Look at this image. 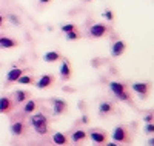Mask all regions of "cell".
<instances>
[{
	"label": "cell",
	"instance_id": "obj_1",
	"mask_svg": "<svg viewBox=\"0 0 154 146\" xmlns=\"http://www.w3.org/2000/svg\"><path fill=\"white\" fill-rule=\"evenodd\" d=\"M109 89H111L112 94L117 97V100H120V102H131L130 94L126 92V89H128L126 83H123V82H109Z\"/></svg>",
	"mask_w": 154,
	"mask_h": 146
},
{
	"label": "cell",
	"instance_id": "obj_2",
	"mask_svg": "<svg viewBox=\"0 0 154 146\" xmlns=\"http://www.w3.org/2000/svg\"><path fill=\"white\" fill-rule=\"evenodd\" d=\"M112 140L116 143H131V135L125 126H117L112 131Z\"/></svg>",
	"mask_w": 154,
	"mask_h": 146
},
{
	"label": "cell",
	"instance_id": "obj_3",
	"mask_svg": "<svg viewBox=\"0 0 154 146\" xmlns=\"http://www.w3.org/2000/svg\"><path fill=\"white\" fill-rule=\"evenodd\" d=\"M131 89L137 92L140 99H146L149 94V89H151V83L149 82H134L131 85Z\"/></svg>",
	"mask_w": 154,
	"mask_h": 146
},
{
	"label": "cell",
	"instance_id": "obj_4",
	"mask_svg": "<svg viewBox=\"0 0 154 146\" xmlns=\"http://www.w3.org/2000/svg\"><path fill=\"white\" fill-rule=\"evenodd\" d=\"M108 34V26L103 23H94L93 26H89V35L93 38H102Z\"/></svg>",
	"mask_w": 154,
	"mask_h": 146
},
{
	"label": "cell",
	"instance_id": "obj_5",
	"mask_svg": "<svg viewBox=\"0 0 154 146\" xmlns=\"http://www.w3.org/2000/svg\"><path fill=\"white\" fill-rule=\"evenodd\" d=\"M59 75L62 80H69L72 75V68H71V62L68 59H62L60 68H59Z\"/></svg>",
	"mask_w": 154,
	"mask_h": 146
},
{
	"label": "cell",
	"instance_id": "obj_6",
	"mask_svg": "<svg viewBox=\"0 0 154 146\" xmlns=\"http://www.w3.org/2000/svg\"><path fill=\"white\" fill-rule=\"evenodd\" d=\"M54 80L56 78L53 74H45L35 82V86H37V89H46V88H51L54 85Z\"/></svg>",
	"mask_w": 154,
	"mask_h": 146
},
{
	"label": "cell",
	"instance_id": "obj_7",
	"mask_svg": "<svg viewBox=\"0 0 154 146\" xmlns=\"http://www.w3.org/2000/svg\"><path fill=\"white\" fill-rule=\"evenodd\" d=\"M51 105H53V112L56 115H62L68 108V103L63 99H53L51 100Z\"/></svg>",
	"mask_w": 154,
	"mask_h": 146
},
{
	"label": "cell",
	"instance_id": "obj_8",
	"mask_svg": "<svg viewBox=\"0 0 154 146\" xmlns=\"http://www.w3.org/2000/svg\"><path fill=\"white\" fill-rule=\"evenodd\" d=\"M89 138L97 144H105L106 140H108V135H106V132L100 131V129H93L89 132Z\"/></svg>",
	"mask_w": 154,
	"mask_h": 146
},
{
	"label": "cell",
	"instance_id": "obj_9",
	"mask_svg": "<svg viewBox=\"0 0 154 146\" xmlns=\"http://www.w3.org/2000/svg\"><path fill=\"white\" fill-rule=\"evenodd\" d=\"M126 51V43L123 40H116L111 45V57H120Z\"/></svg>",
	"mask_w": 154,
	"mask_h": 146
},
{
	"label": "cell",
	"instance_id": "obj_10",
	"mask_svg": "<svg viewBox=\"0 0 154 146\" xmlns=\"http://www.w3.org/2000/svg\"><path fill=\"white\" fill-rule=\"evenodd\" d=\"M25 131H26V126L22 120H17V122H12L11 123V134L14 137H22L25 135Z\"/></svg>",
	"mask_w": 154,
	"mask_h": 146
},
{
	"label": "cell",
	"instance_id": "obj_11",
	"mask_svg": "<svg viewBox=\"0 0 154 146\" xmlns=\"http://www.w3.org/2000/svg\"><path fill=\"white\" fill-rule=\"evenodd\" d=\"M19 45V40L12 37H6V35H0V49H8V48H16Z\"/></svg>",
	"mask_w": 154,
	"mask_h": 146
},
{
	"label": "cell",
	"instance_id": "obj_12",
	"mask_svg": "<svg viewBox=\"0 0 154 146\" xmlns=\"http://www.w3.org/2000/svg\"><path fill=\"white\" fill-rule=\"evenodd\" d=\"M42 123H48V117L43 114V112H38V114H34L29 117V125L31 126H37V125H42Z\"/></svg>",
	"mask_w": 154,
	"mask_h": 146
},
{
	"label": "cell",
	"instance_id": "obj_13",
	"mask_svg": "<svg viewBox=\"0 0 154 146\" xmlns=\"http://www.w3.org/2000/svg\"><path fill=\"white\" fill-rule=\"evenodd\" d=\"M60 59H62V56H60L59 51H48V52L43 54V62L45 63H56Z\"/></svg>",
	"mask_w": 154,
	"mask_h": 146
},
{
	"label": "cell",
	"instance_id": "obj_14",
	"mask_svg": "<svg viewBox=\"0 0 154 146\" xmlns=\"http://www.w3.org/2000/svg\"><path fill=\"white\" fill-rule=\"evenodd\" d=\"M22 74H23V69H22V68H16V66H14L12 69L8 71V74H6V82H8V83H14Z\"/></svg>",
	"mask_w": 154,
	"mask_h": 146
},
{
	"label": "cell",
	"instance_id": "obj_15",
	"mask_svg": "<svg viewBox=\"0 0 154 146\" xmlns=\"http://www.w3.org/2000/svg\"><path fill=\"white\" fill-rule=\"evenodd\" d=\"M12 97H14V102H12V103L20 105V103H23L25 100H28V99H29V92H28V91L17 89V91L14 92V94H12Z\"/></svg>",
	"mask_w": 154,
	"mask_h": 146
},
{
	"label": "cell",
	"instance_id": "obj_16",
	"mask_svg": "<svg viewBox=\"0 0 154 146\" xmlns=\"http://www.w3.org/2000/svg\"><path fill=\"white\" fill-rule=\"evenodd\" d=\"M114 112V105L111 102H102L99 105V114L100 115H109Z\"/></svg>",
	"mask_w": 154,
	"mask_h": 146
},
{
	"label": "cell",
	"instance_id": "obj_17",
	"mask_svg": "<svg viewBox=\"0 0 154 146\" xmlns=\"http://www.w3.org/2000/svg\"><path fill=\"white\" fill-rule=\"evenodd\" d=\"M12 109V102L9 97H0V114H8Z\"/></svg>",
	"mask_w": 154,
	"mask_h": 146
},
{
	"label": "cell",
	"instance_id": "obj_18",
	"mask_svg": "<svg viewBox=\"0 0 154 146\" xmlns=\"http://www.w3.org/2000/svg\"><path fill=\"white\" fill-rule=\"evenodd\" d=\"M88 137V134H86V132L83 131V129H77V131H74L72 132V134H71V141L72 143H82L85 138Z\"/></svg>",
	"mask_w": 154,
	"mask_h": 146
},
{
	"label": "cell",
	"instance_id": "obj_19",
	"mask_svg": "<svg viewBox=\"0 0 154 146\" xmlns=\"http://www.w3.org/2000/svg\"><path fill=\"white\" fill-rule=\"evenodd\" d=\"M53 143H56V144H66L68 143V135L66 134H63V132H54L53 134Z\"/></svg>",
	"mask_w": 154,
	"mask_h": 146
},
{
	"label": "cell",
	"instance_id": "obj_20",
	"mask_svg": "<svg viewBox=\"0 0 154 146\" xmlns=\"http://www.w3.org/2000/svg\"><path fill=\"white\" fill-rule=\"evenodd\" d=\"M35 109H37V103L34 100H25V106H23L25 114H32Z\"/></svg>",
	"mask_w": 154,
	"mask_h": 146
},
{
	"label": "cell",
	"instance_id": "obj_21",
	"mask_svg": "<svg viewBox=\"0 0 154 146\" xmlns=\"http://www.w3.org/2000/svg\"><path fill=\"white\" fill-rule=\"evenodd\" d=\"M16 82H17L19 85H32V83H34V77L29 75V74H22Z\"/></svg>",
	"mask_w": 154,
	"mask_h": 146
},
{
	"label": "cell",
	"instance_id": "obj_22",
	"mask_svg": "<svg viewBox=\"0 0 154 146\" xmlns=\"http://www.w3.org/2000/svg\"><path fill=\"white\" fill-rule=\"evenodd\" d=\"M32 129L37 132L38 135H46L49 132V126L48 123H42V125H37V126H32Z\"/></svg>",
	"mask_w": 154,
	"mask_h": 146
},
{
	"label": "cell",
	"instance_id": "obj_23",
	"mask_svg": "<svg viewBox=\"0 0 154 146\" xmlns=\"http://www.w3.org/2000/svg\"><path fill=\"white\" fill-rule=\"evenodd\" d=\"M65 34H66V40H69V42H75V40H79V38H80L79 32H77L75 29L69 31V32H65Z\"/></svg>",
	"mask_w": 154,
	"mask_h": 146
},
{
	"label": "cell",
	"instance_id": "obj_24",
	"mask_svg": "<svg viewBox=\"0 0 154 146\" xmlns=\"http://www.w3.org/2000/svg\"><path fill=\"white\" fill-rule=\"evenodd\" d=\"M75 28H77V26L74 23H65V25L60 26V31L62 32H69V31H74Z\"/></svg>",
	"mask_w": 154,
	"mask_h": 146
},
{
	"label": "cell",
	"instance_id": "obj_25",
	"mask_svg": "<svg viewBox=\"0 0 154 146\" xmlns=\"http://www.w3.org/2000/svg\"><path fill=\"white\" fill-rule=\"evenodd\" d=\"M143 131H145V134H148V135L149 134H154V123H151V122L146 123L145 128H143Z\"/></svg>",
	"mask_w": 154,
	"mask_h": 146
},
{
	"label": "cell",
	"instance_id": "obj_26",
	"mask_svg": "<svg viewBox=\"0 0 154 146\" xmlns=\"http://www.w3.org/2000/svg\"><path fill=\"white\" fill-rule=\"evenodd\" d=\"M103 17H105L108 22H112V20H114V14H112V11H111V9H105V11H103Z\"/></svg>",
	"mask_w": 154,
	"mask_h": 146
},
{
	"label": "cell",
	"instance_id": "obj_27",
	"mask_svg": "<svg viewBox=\"0 0 154 146\" xmlns=\"http://www.w3.org/2000/svg\"><path fill=\"white\" fill-rule=\"evenodd\" d=\"M8 20H9L12 25H20V19H19L16 14H9V16H8Z\"/></svg>",
	"mask_w": 154,
	"mask_h": 146
},
{
	"label": "cell",
	"instance_id": "obj_28",
	"mask_svg": "<svg viewBox=\"0 0 154 146\" xmlns=\"http://www.w3.org/2000/svg\"><path fill=\"white\" fill-rule=\"evenodd\" d=\"M152 120H154V114H148V115L143 117V122H145V123H149V122H152Z\"/></svg>",
	"mask_w": 154,
	"mask_h": 146
},
{
	"label": "cell",
	"instance_id": "obj_29",
	"mask_svg": "<svg viewBox=\"0 0 154 146\" xmlns=\"http://www.w3.org/2000/svg\"><path fill=\"white\" fill-rule=\"evenodd\" d=\"M148 144H149V146H154V137L148 140Z\"/></svg>",
	"mask_w": 154,
	"mask_h": 146
},
{
	"label": "cell",
	"instance_id": "obj_30",
	"mask_svg": "<svg viewBox=\"0 0 154 146\" xmlns=\"http://www.w3.org/2000/svg\"><path fill=\"white\" fill-rule=\"evenodd\" d=\"M82 122H83V123H88V115H83V117H82Z\"/></svg>",
	"mask_w": 154,
	"mask_h": 146
},
{
	"label": "cell",
	"instance_id": "obj_31",
	"mask_svg": "<svg viewBox=\"0 0 154 146\" xmlns=\"http://www.w3.org/2000/svg\"><path fill=\"white\" fill-rule=\"evenodd\" d=\"M40 3H51V0H38Z\"/></svg>",
	"mask_w": 154,
	"mask_h": 146
},
{
	"label": "cell",
	"instance_id": "obj_32",
	"mask_svg": "<svg viewBox=\"0 0 154 146\" xmlns=\"http://www.w3.org/2000/svg\"><path fill=\"white\" fill-rule=\"evenodd\" d=\"M2 25H3V16H0V28H2Z\"/></svg>",
	"mask_w": 154,
	"mask_h": 146
}]
</instances>
